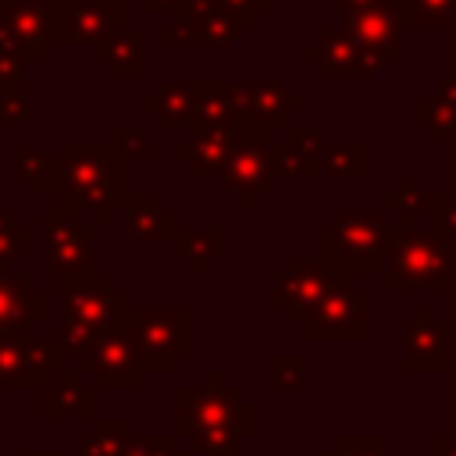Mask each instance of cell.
I'll return each mask as SVG.
<instances>
[{
	"instance_id": "18",
	"label": "cell",
	"mask_w": 456,
	"mask_h": 456,
	"mask_svg": "<svg viewBox=\"0 0 456 456\" xmlns=\"http://www.w3.org/2000/svg\"><path fill=\"white\" fill-rule=\"evenodd\" d=\"M185 321V310H135L132 331L146 353H164L167 346H182Z\"/></svg>"
},
{
	"instance_id": "26",
	"label": "cell",
	"mask_w": 456,
	"mask_h": 456,
	"mask_svg": "<svg viewBox=\"0 0 456 456\" xmlns=\"http://www.w3.org/2000/svg\"><path fill=\"white\" fill-rule=\"evenodd\" d=\"M285 146H289V150L296 153V160L303 164L306 178L321 175V164H324V150H328V142H324V135H321L317 128L289 125V128H285Z\"/></svg>"
},
{
	"instance_id": "9",
	"label": "cell",
	"mask_w": 456,
	"mask_h": 456,
	"mask_svg": "<svg viewBox=\"0 0 456 456\" xmlns=\"http://www.w3.org/2000/svg\"><path fill=\"white\" fill-rule=\"evenodd\" d=\"M342 285V274L331 271L324 260H292L278 278L274 299L292 310V317H310L331 289Z\"/></svg>"
},
{
	"instance_id": "34",
	"label": "cell",
	"mask_w": 456,
	"mask_h": 456,
	"mask_svg": "<svg viewBox=\"0 0 456 456\" xmlns=\"http://www.w3.org/2000/svg\"><path fill=\"white\" fill-rule=\"evenodd\" d=\"M164 7H175V11H178V18H196V14L210 11V7H207V0H142V11H146V14L164 11Z\"/></svg>"
},
{
	"instance_id": "37",
	"label": "cell",
	"mask_w": 456,
	"mask_h": 456,
	"mask_svg": "<svg viewBox=\"0 0 456 456\" xmlns=\"http://www.w3.org/2000/svg\"><path fill=\"white\" fill-rule=\"evenodd\" d=\"M435 96H438V100H445L449 107H456V78H442V82H438V89H435Z\"/></svg>"
},
{
	"instance_id": "22",
	"label": "cell",
	"mask_w": 456,
	"mask_h": 456,
	"mask_svg": "<svg viewBox=\"0 0 456 456\" xmlns=\"http://www.w3.org/2000/svg\"><path fill=\"white\" fill-rule=\"evenodd\" d=\"M403 28L417 32H456V0H395Z\"/></svg>"
},
{
	"instance_id": "21",
	"label": "cell",
	"mask_w": 456,
	"mask_h": 456,
	"mask_svg": "<svg viewBox=\"0 0 456 456\" xmlns=\"http://www.w3.org/2000/svg\"><path fill=\"white\" fill-rule=\"evenodd\" d=\"M11 157H14V164H18L32 196H61V164H57V157H46L43 150L25 146V142L11 146Z\"/></svg>"
},
{
	"instance_id": "20",
	"label": "cell",
	"mask_w": 456,
	"mask_h": 456,
	"mask_svg": "<svg viewBox=\"0 0 456 456\" xmlns=\"http://www.w3.org/2000/svg\"><path fill=\"white\" fill-rule=\"evenodd\" d=\"M43 306H46V299L36 289H28L25 274H18V278L0 274V328H21L25 321H36V317H43Z\"/></svg>"
},
{
	"instance_id": "32",
	"label": "cell",
	"mask_w": 456,
	"mask_h": 456,
	"mask_svg": "<svg viewBox=\"0 0 456 456\" xmlns=\"http://www.w3.org/2000/svg\"><path fill=\"white\" fill-rule=\"evenodd\" d=\"M431 214H435V232H438L442 239H445V235H456V192L435 196Z\"/></svg>"
},
{
	"instance_id": "24",
	"label": "cell",
	"mask_w": 456,
	"mask_h": 456,
	"mask_svg": "<svg viewBox=\"0 0 456 456\" xmlns=\"http://www.w3.org/2000/svg\"><path fill=\"white\" fill-rule=\"evenodd\" d=\"M221 246H224V235L217 224H207V228H178L175 232V253L182 260H189L192 271H207V264L214 256H221Z\"/></svg>"
},
{
	"instance_id": "36",
	"label": "cell",
	"mask_w": 456,
	"mask_h": 456,
	"mask_svg": "<svg viewBox=\"0 0 456 456\" xmlns=\"http://www.w3.org/2000/svg\"><path fill=\"white\" fill-rule=\"evenodd\" d=\"M378 7H395V0H335V11L342 18L360 14V11H378Z\"/></svg>"
},
{
	"instance_id": "25",
	"label": "cell",
	"mask_w": 456,
	"mask_h": 456,
	"mask_svg": "<svg viewBox=\"0 0 456 456\" xmlns=\"http://www.w3.org/2000/svg\"><path fill=\"white\" fill-rule=\"evenodd\" d=\"M370 171V150L363 142H331L324 150L321 175L331 178H363Z\"/></svg>"
},
{
	"instance_id": "11",
	"label": "cell",
	"mask_w": 456,
	"mask_h": 456,
	"mask_svg": "<svg viewBox=\"0 0 456 456\" xmlns=\"http://www.w3.org/2000/svg\"><path fill=\"white\" fill-rule=\"evenodd\" d=\"M292 110H303V96L289 93L278 78H253L242 86V121L274 132L289 125Z\"/></svg>"
},
{
	"instance_id": "29",
	"label": "cell",
	"mask_w": 456,
	"mask_h": 456,
	"mask_svg": "<svg viewBox=\"0 0 456 456\" xmlns=\"http://www.w3.org/2000/svg\"><path fill=\"white\" fill-rule=\"evenodd\" d=\"M107 142L114 146V153L121 160H157V146L146 142V135L139 128H128V125H114Z\"/></svg>"
},
{
	"instance_id": "10",
	"label": "cell",
	"mask_w": 456,
	"mask_h": 456,
	"mask_svg": "<svg viewBox=\"0 0 456 456\" xmlns=\"http://www.w3.org/2000/svg\"><path fill=\"white\" fill-rule=\"evenodd\" d=\"M125 28V4L121 0H64V36L68 46L86 43L100 46Z\"/></svg>"
},
{
	"instance_id": "28",
	"label": "cell",
	"mask_w": 456,
	"mask_h": 456,
	"mask_svg": "<svg viewBox=\"0 0 456 456\" xmlns=\"http://www.w3.org/2000/svg\"><path fill=\"white\" fill-rule=\"evenodd\" d=\"M28 86L21 75H11V78H0V128L7 125H21L28 121Z\"/></svg>"
},
{
	"instance_id": "12",
	"label": "cell",
	"mask_w": 456,
	"mask_h": 456,
	"mask_svg": "<svg viewBox=\"0 0 456 456\" xmlns=\"http://www.w3.org/2000/svg\"><path fill=\"white\" fill-rule=\"evenodd\" d=\"M189 128H239L242 125V86L196 78Z\"/></svg>"
},
{
	"instance_id": "6",
	"label": "cell",
	"mask_w": 456,
	"mask_h": 456,
	"mask_svg": "<svg viewBox=\"0 0 456 456\" xmlns=\"http://www.w3.org/2000/svg\"><path fill=\"white\" fill-rule=\"evenodd\" d=\"M64 335H93L96 328H107L118 321L121 310V296L107 285V278L100 274H75L64 278Z\"/></svg>"
},
{
	"instance_id": "5",
	"label": "cell",
	"mask_w": 456,
	"mask_h": 456,
	"mask_svg": "<svg viewBox=\"0 0 456 456\" xmlns=\"http://www.w3.org/2000/svg\"><path fill=\"white\" fill-rule=\"evenodd\" d=\"M0 25L25 61H43L50 46H68L64 0H0Z\"/></svg>"
},
{
	"instance_id": "13",
	"label": "cell",
	"mask_w": 456,
	"mask_h": 456,
	"mask_svg": "<svg viewBox=\"0 0 456 456\" xmlns=\"http://www.w3.org/2000/svg\"><path fill=\"white\" fill-rule=\"evenodd\" d=\"M246 32V25L224 11H203L196 18H178L160 32V46H228Z\"/></svg>"
},
{
	"instance_id": "30",
	"label": "cell",
	"mask_w": 456,
	"mask_h": 456,
	"mask_svg": "<svg viewBox=\"0 0 456 456\" xmlns=\"http://www.w3.org/2000/svg\"><path fill=\"white\" fill-rule=\"evenodd\" d=\"M28 253V228L11 217V210H0V274L11 267V260Z\"/></svg>"
},
{
	"instance_id": "14",
	"label": "cell",
	"mask_w": 456,
	"mask_h": 456,
	"mask_svg": "<svg viewBox=\"0 0 456 456\" xmlns=\"http://www.w3.org/2000/svg\"><path fill=\"white\" fill-rule=\"evenodd\" d=\"M310 331L314 335H363L367 331V292L360 289H331L324 303L310 314Z\"/></svg>"
},
{
	"instance_id": "19",
	"label": "cell",
	"mask_w": 456,
	"mask_h": 456,
	"mask_svg": "<svg viewBox=\"0 0 456 456\" xmlns=\"http://www.w3.org/2000/svg\"><path fill=\"white\" fill-rule=\"evenodd\" d=\"M93 57H96V64H103L107 71H110V78H128V82H135L139 75H142V36L132 28H121L118 36H110L107 43H100V46H93Z\"/></svg>"
},
{
	"instance_id": "7",
	"label": "cell",
	"mask_w": 456,
	"mask_h": 456,
	"mask_svg": "<svg viewBox=\"0 0 456 456\" xmlns=\"http://www.w3.org/2000/svg\"><path fill=\"white\" fill-rule=\"evenodd\" d=\"M342 28L356 39L360 46V75H378L385 64H395L403 46H399V14L395 7H378V11H360L342 18Z\"/></svg>"
},
{
	"instance_id": "35",
	"label": "cell",
	"mask_w": 456,
	"mask_h": 456,
	"mask_svg": "<svg viewBox=\"0 0 456 456\" xmlns=\"http://www.w3.org/2000/svg\"><path fill=\"white\" fill-rule=\"evenodd\" d=\"M274 171H278V175H306L303 164L296 160V153H292L285 142L274 146Z\"/></svg>"
},
{
	"instance_id": "23",
	"label": "cell",
	"mask_w": 456,
	"mask_h": 456,
	"mask_svg": "<svg viewBox=\"0 0 456 456\" xmlns=\"http://www.w3.org/2000/svg\"><path fill=\"white\" fill-rule=\"evenodd\" d=\"M142 110L157 118L160 128H175L192 118V86L185 82H164L157 93L142 96Z\"/></svg>"
},
{
	"instance_id": "15",
	"label": "cell",
	"mask_w": 456,
	"mask_h": 456,
	"mask_svg": "<svg viewBox=\"0 0 456 456\" xmlns=\"http://www.w3.org/2000/svg\"><path fill=\"white\" fill-rule=\"evenodd\" d=\"M235 146V128H189V142L175 146V157L189 164V175H221Z\"/></svg>"
},
{
	"instance_id": "3",
	"label": "cell",
	"mask_w": 456,
	"mask_h": 456,
	"mask_svg": "<svg viewBox=\"0 0 456 456\" xmlns=\"http://www.w3.org/2000/svg\"><path fill=\"white\" fill-rule=\"evenodd\" d=\"M452 271L456 256L445 249V239L438 232L403 228L385 278L392 289H445Z\"/></svg>"
},
{
	"instance_id": "17",
	"label": "cell",
	"mask_w": 456,
	"mask_h": 456,
	"mask_svg": "<svg viewBox=\"0 0 456 456\" xmlns=\"http://www.w3.org/2000/svg\"><path fill=\"white\" fill-rule=\"evenodd\" d=\"M360 46L356 39L338 25V28H324L321 39L314 46H306V61L321 68L324 78H353L360 75Z\"/></svg>"
},
{
	"instance_id": "1",
	"label": "cell",
	"mask_w": 456,
	"mask_h": 456,
	"mask_svg": "<svg viewBox=\"0 0 456 456\" xmlns=\"http://www.w3.org/2000/svg\"><path fill=\"white\" fill-rule=\"evenodd\" d=\"M57 164H61V203L71 210H89L100 224L128 196L121 185L125 160L114 153L110 142H93V146L64 142L57 150Z\"/></svg>"
},
{
	"instance_id": "4",
	"label": "cell",
	"mask_w": 456,
	"mask_h": 456,
	"mask_svg": "<svg viewBox=\"0 0 456 456\" xmlns=\"http://www.w3.org/2000/svg\"><path fill=\"white\" fill-rule=\"evenodd\" d=\"M274 146L278 142L260 125L242 121L235 128V146H232V157H228V164L221 171V182L239 200V207H256V200L271 192V185L278 178Z\"/></svg>"
},
{
	"instance_id": "33",
	"label": "cell",
	"mask_w": 456,
	"mask_h": 456,
	"mask_svg": "<svg viewBox=\"0 0 456 456\" xmlns=\"http://www.w3.org/2000/svg\"><path fill=\"white\" fill-rule=\"evenodd\" d=\"M21 64H25V53L18 50V43H11V36L0 25V78L21 75Z\"/></svg>"
},
{
	"instance_id": "16",
	"label": "cell",
	"mask_w": 456,
	"mask_h": 456,
	"mask_svg": "<svg viewBox=\"0 0 456 456\" xmlns=\"http://www.w3.org/2000/svg\"><path fill=\"white\" fill-rule=\"evenodd\" d=\"M121 214H125V228L132 239L142 242H157V239H175L178 224H175V210L160 203V196L153 192H128L121 200Z\"/></svg>"
},
{
	"instance_id": "8",
	"label": "cell",
	"mask_w": 456,
	"mask_h": 456,
	"mask_svg": "<svg viewBox=\"0 0 456 456\" xmlns=\"http://www.w3.org/2000/svg\"><path fill=\"white\" fill-rule=\"evenodd\" d=\"M46 221V271L61 274V278H75L89 271V242H93V228L82 224L75 217L71 207L57 203L43 214Z\"/></svg>"
},
{
	"instance_id": "31",
	"label": "cell",
	"mask_w": 456,
	"mask_h": 456,
	"mask_svg": "<svg viewBox=\"0 0 456 456\" xmlns=\"http://www.w3.org/2000/svg\"><path fill=\"white\" fill-rule=\"evenodd\" d=\"M271 4H274V0H207L210 11H224V14H232V18H239L246 28H253V21H256L264 11H271Z\"/></svg>"
},
{
	"instance_id": "27",
	"label": "cell",
	"mask_w": 456,
	"mask_h": 456,
	"mask_svg": "<svg viewBox=\"0 0 456 456\" xmlns=\"http://www.w3.org/2000/svg\"><path fill=\"white\" fill-rule=\"evenodd\" d=\"M417 121H420V128H428L435 135V142H452L456 146V107H449L435 93L417 100Z\"/></svg>"
},
{
	"instance_id": "2",
	"label": "cell",
	"mask_w": 456,
	"mask_h": 456,
	"mask_svg": "<svg viewBox=\"0 0 456 456\" xmlns=\"http://www.w3.org/2000/svg\"><path fill=\"white\" fill-rule=\"evenodd\" d=\"M399 224L385 210H338L331 224L321 228V256L331 271H381L399 242Z\"/></svg>"
}]
</instances>
